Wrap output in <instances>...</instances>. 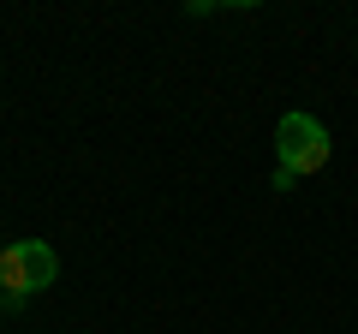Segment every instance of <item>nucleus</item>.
Returning <instances> with one entry per match:
<instances>
[{"label": "nucleus", "mask_w": 358, "mask_h": 334, "mask_svg": "<svg viewBox=\"0 0 358 334\" xmlns=\"http://www.w3.org/2000/svg\"><path fill=\"white\" fill-rule=\"evenodd\" d=\"M0 257H6V245H0Z\"/></svg>", "instance_id": "obj_4"}, {"label": "nucleus", "mask_w": 358, "mask_h": 334, "mask_svg": "<svg viewBox=\"0 0 358 334\" xmlns=\"http://www.w3.org/2000/svg\"><path fill=\"white\" fill-rule=\"evenodd\" d=\"M54 275H60V251H54L48 239H13L6 257H0V293L18 305V298L54 286Z\"/></svg>", "instance_id": "obj_2"}, {"label": "nucleus", "mask_w": 358, "mask_h": 334, "mask_svg": "<svg viewBox=\"0 0 358 334\" xmlns=\"http://www.w3.org/2000/svg\"><path fill=\"white\" fill-rule=\"evenodd\" d=\"M275 155H281V167L299 173V180L322 173V167H329V126H322L317 114H305V108L281 114V126H275Z\"/></svg>", "instance_id": "obj_1"}, {"label": "nucleus", "mask_w": 358, "mask_h": 334, "mask_svg": "<svg viewBox=\"0 0 358 334\" xmlns=\"http://www.w3.org/2000/svg\"><path fill=\"white\" fill-rule=\"evenodd\" d=\"M0 317H6V293H0Z\"/></svg>", "instance_id": "obj_3"}]
</instances>
